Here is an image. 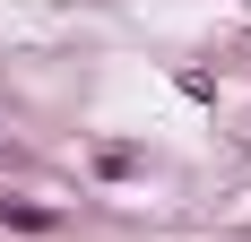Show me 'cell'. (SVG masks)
Returning a JSON list of instances; mask_svg holds the SVG:
<instances>
[{
    "instance_id": "1",
    "label": "cell",
    "mask_w": 251,
    "mask_h": 242,
    "mask_svg": "<svg viewBox=\"0 0 251 242\" xmlns=\"http://www.w3.org/2000/svg\"><path fill=\"white\" fill-rule=\"evenodd\" d=\"M0 225H26V234H52V208H35V199H0Z\"/></svg>"
}]
</instances>
